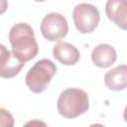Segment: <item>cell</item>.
<instances>
[{
  "label": "cell",
  "mask_w": 127,
  "mask_h": 127,
  "mask_svg": "<svg viewBox=\"0 0 127 127\" xmlns=\"http://www.w3.org/2000/svg\"><path fill=\"white\" fill-rule=\"evenodd\" d=\"M126 0H108L105 5V12L107 18L114 22L120 29H127L126 20Z\"/></svg>",
  "instance_id": "obj_7"
},
{
  "label": "cell",
  "mask_w": 127,
  "mask_h": 127,
  "mask_svg": "<svg viewBox=\"0 0 127 127\" xmlns=\"http://www.w3.org/2000/svg\"><path fill=\"white\" fill-rule=\"evenodd\" d=\"M104 83L111 90H123L127 85V66L120 64L110 70L104 75Z\"/></svg>",
  "instance_id": "obj_10"
},
{
  "label": "cell",
  "mask_w": 127,
  "mask_h": 127,
  "mask_svg": "<svg viewBox=\"0 0 127 127\" xmlns=\"http://www.w3.org/2000/svg\"><path fill=\"white\" fill-rule=\"evenodd\" d=\"M23 127H48V125L44 121H42V120L32 119V120L26 122Z\"/></svg>",
  "instance_id": "obj_12"
},
{
  "label": "cell",
  "mask_w": 127,
  "mask_h": 127,
  "mask_svg": "<svg viewBox=\"0 0 127 127\" xmlns=\"http://www.w3.org/2000/svg\"><path fill=\"white\" fill-rule=\"evenodd\" d=\"M89 127H105V126L102 124H99V123H93V124L89 125Z\"/></svg>",
  "instance_id": "obj_14"
},
{
  "label": "cell",
  "mask_w": 127,
  "mask_h": 127,
  "mask_svg": "<svg viewBox=\"0 0 127 127\" xmlns=\"http://www.w3.org/2000/svg\"><path fill=\"white\" fill-rule=\"evenodd\" d=\"M57 107L63 117L75 118L88 110V95L80 88H66L60 94Z\"/></svg>",
  "instance_id": "obj_2"
},
{
  "label": "cell",
  "mask_w": 127,
  "mask_h": 127,
  "mask_svg": "<svg viewBox=\"0 0 127 127\" xmlns=\"http://www.w3.org/2000/svg\"><path fill=\"white\" fill-rule=\"evenodd\" d=\"M8 8V2L6 0H0V15L5 13Z\"/></svg>",
  "instance_id": "obj_13"
},
{
  "label": "cell",
  "mask_w": 127,
  "mask_h": 127,
  "mask_svg": "<svg viewBox=\"0 0 127 127\" xmlns=\"http://www.w3.org/2000/svg\"><path fill=\"white\" fill-rule=\"evenodd\" d=\"M9 41L12 47V54L23 64L38 55L39 46L36 42L34 31L27 23L14 25L9 32Z\"/></svg>",
  "instance_id": "obj_1"
},
{
  "label": "cell",
  "mask_w": 127,
  "mask_h": 127,
  "mask_svg": "<svg viewBox=\"0 0 127 127\" xmlns=\"http://www.w3.org/2000/svg\"><path fill=\"white\" fill-rule=\"evenodd\" d=\"M14 117L10 111L0 108V127H14Z\"/></svg>",
  "instance_id": "obj_11"
},
{
  "label": "cell",
  "mask_w": 127,
  "mask_h": 127,
  "mask_svg": "<svg viewBox=\"0 0 127 127\" xmlns=\"http://www.w3.org/2000/svg\"><path fill=\"white\" fill-rule=\"evenodd\" d=\"M53 56L58 62L64 65L75 64L80 58L77 48L66 42L57 44L53 49Z\"/></svg>",
  "instance_id": "obj_8"
},
{
  "label": "cell",
  "mask_w": 127,
  "mask_h": 127,
  "mask_svg": "<svg viewBox=\"0 0 127 127\" xmlns=\"http://www.w3.org/2000/svg\"><path fill=\"white\" fill-rule=\"evenodd\" d=\"M72 19L77 31L81 34L93 32L99 23L98 9L89 3L77 4L72 12Z\"/></svg>",
  "instance_id": "obj_4"
},
{
  "label": "cell",
  "mask_w": 127,
  "mask_h": 127,
  "mask_svg": "<svg viewBox=\"0 0 127 127\" xmlns=\"http://www.w3.org/2000/svg\"><path fill=\"white\" fill-rule=\"evenodd\" d=\"M116 60L117 54L115 49L107 44H100L91 52V61L98 67H108L112 65Z\"/></svg>",
  "instance_id": "obj_9"
},
{
  "label": "cell",
  "mask_w": 127,
  "mask_h": 127,
  "mask_svg": "<svg viewBox=\"0 0 127 127\" xmlns=\"http://www.w3.org/2000/svg\"><path fill=\"white\" fill-rule=\"evenodd\" d=\"M40 29L43 37L48 41L60 42L67 35L68 25L64 16L53 12L43 18Z\"/></svg>",
  "instance_id": "obj_5"
},
{
  "label": "cell",
  "mask_w": 127,
  "mask_h": 127,
  "mask_svg": "<svg viewBox=\"0 0 127 127\" xmlns=\"http://www.w3.org/2000/svg\"><path fill=\"white\" fill-rule=\"evenodd\" d=\"M56 72V64L49 59H42L28 70L25 76L26 85L32 92L41 93L48 87Z\"/></svg>",
  "instance_id": "obj_3"
},
{
  "label": "cell",
  "mask_w": 127,
  "mask_h": 127,
  "mask_svg": "<svg viewBox=\"0 0 127 127\" xmlns=\"http://www.w3.org/2000/svg\"><path fill=\"white\" fill-rule=\"evenodd\" d=\"M24 64L4 45L0 44V77L12 78L16 76Z\"/></svg>",
  "instance_id": "obj_6"
}]
</instances>
